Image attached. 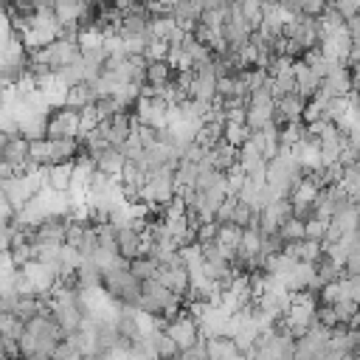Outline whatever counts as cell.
I'll use <instances>...</instances> for the list:
<instances>
[{
	"label": "cell",
	"instance_id": "obj_1",
	"mask_svg": "<svg viewBox=\"0 0 360 360\" xmlns=\"http://www.w3.org/2000/svg\"><path fill=\"white\" fill-rule=\"evenodd\" d=\"M79 56H82V48H79L76 39H56V42H51L48 48L31 53V62L48 65L51 70H62V68H68L70 62H76Z\"/></svg>",
	"mask_w": 360,
	"mask_h": 360
},
{
	"label": "cell",
	"instance_id": "obj_2",
	"mask_svg": "<svg viewBox=\"0 0 360 360\" xmlns=\"http://www.w3.org/2000/svg\"><path fill=\"white\" fill-rule=\"evenodd\" d=\"M48 138L59 141V138H82V110L73 107H59L51 112L48 121Z\"/></svg>",
	"mask_w": 360,
	"mask_h": 360
},
{
	"label": "cell",
	"instance_id": "obj_3",
	"mask_svg": "<svg viewBox=\"0 0 360 360\" xmlns=\"http://www.w3.org/2000/svg\"><path fill=\"white\" fill-rule=\"evenodd\" d=\"M177 346H180V352H188L197 340H200V321L188 312V309H183L174 321H169L166 323V329H163Z\"/></svg>",
	"mask_w": 360,
	"mask_h": 360
},
{
	"label": "cell",
	"instance_id": "obj_4",
	"mask_svg": "<svg viewBox=\"0 0 360 360\" xmlns=\"http://www.w3.org/2000/svg\"><path fill=\"white\" fill-rule=\"evenodd\" d=\"M217 84H219L217 65H214V62H208V65H197V68H194V82H191V87H188V98L214 104V98L219 96V93H217Z\"/></svg>",
	"mask_w": 360,
	"mask_h": 360
},
{
	"label": "cell",
	"instance_id": "obj_5",
	"mask_svg": "<svg viewBox=\"0 0 360 360\" xmlns=\"http://www.w3.org/2000/svg\"><path fill=\"white\" fill-rule=\"evenodd\" d=\"M28 146H31V141H25L20 132H3L0 163H8L14 169V174H22V166L28 163Z\"/></svg>",
	"mask_w": 360,
	"mask_h": 360
},
{
	"label": "cell",
	"instance_id": "obj_6",
	"mask_svg": "<svg viewBox=\"0 0 360 360\" xmlns=\"http://www.w3.org/2000/svg\"><path fill=\"white\" fill-rule=\"evenodd\" d=\"M292 217V202L290 200H273L262 214H259V231L267 233H278L281 225Z\"/></svg>",
	"mask_w": 360,
	"mask_h": 360
},
{
	"label": "cell",
	"instance_id": "obj_7",
	"mask_svg": "<svg viewBox=\"0 0 360 360\" xmlns=\"http://www.w3.org/2000/svg\"><path fill=\"white\" fill-rule=\"evenodd\" d=\"M321 90L329 96V98H346L354 93V84H352V70L346 65L335 68L323 82H321Z\"/></svg>",
	"mask_w": 360,
	"mask_h": 360
},
{
	"label": "cell",
	"instance_id": "obj_8",
	"mask_svg": "<svg viewBox=\"0 0 360 360\" xmlns=\"http://www.w3.org/2000/svg\"><path fill=\"white\" fill-rule=\"evenodd\" d=\"M53 14L59 20L62 28H79L84 14H87V3H79V0H59L53 3Z\"/></svg>",
	"mask_w": 360,
	"mask_h": 360
},
{
	"label": "cell",
	"instance_id": "obj_9",
	"mask_svg": "<svg viewBox=\"0 0 360 360\" xmlns=\"http://www.w3.org/2000/svg\"><path fill=\"white\" fill-rule=\"evenodd\" d=\"M48 141H51V138H48ZM79 155H82V141H79V138H59V141H51V160H48V166L76 163Z\"/></svg>",
	"mask_w": 360,
	"mask_h": 360
},
{
	"label": "cell",
	"instance_id": "obj_10",
	"mask_svg": "<svg viewBox=\"0 0 360 360\" xmlns=\"http://www.w3.org/2000/svg\"><path fill=\"white\" fill-rule=\"evenodd\" d=\"M90 158L96 160V169H98L101 174H107V177H121V172H124V166H127L124 152L115 149V146H107V149H101L98 155H90Z\"/></svg>",
	"mask_w": 360,
	"mask_h": 360
},
{
	"label": "cell",
	"instance_id": "obj_11",
	"mask_svg": "<svg viewBox=\"0 0 360 360\" xmlns=\"http://www.w3.org/2000/svg\"><path fill=\"white\" fill-rule=\"evenodd\" d=\"M115 233H118V253H121L127 262H135V259L143 256V236H141L132 225L115 228Z\"/></svg>",
	"mask_w": 360,
	"mask_h": 360
},
{
	"label": "cell",
	"instance_id": "obj_12",
	"mask_svg": "<svg viewBox=\"0 0 360 360\" xmlns=\"http://www.w3.org/2000/svg\"><path fill=\"white\" fill-rule=\"evenodd\" d=\"M208 166L219 169V172H231L233 166H239V149H233L228 141H219L214 149H208Z\"/></svg>",
	"mask_w": 360,
	"mask_h": 360
},
{
	"label": "cell",
	"instance_id": "obj_13",
	"mask_svg": "<svg viewBox=\"0 0 360 360\" xmlns=\"http://www.w3.org/2000/svg\"><path fill=\"white\" fill-rule=\"evenodd\" d=\"M295 84H298V96L307 98V101L321 90V79L315 76V70H312L304 59L295 62Z\"/></svg>",
	"mask_w": 360,
	"mask_h": 360
},
{
	"label": "cell",
	"instance_id": "obj_14",
	"mask_svg": "<svg viewBox=\"0 0 360 360\" xmlns=\"http://www.w3.org/2000/svg\"><path fill=\"white\" fill-rule=\"evenodd\" d=\"M315 273H318V292H321L323 287H329V284H338L340 278H346L343 267H340L338 262H332L326 253H323V259L315 264Z\"/></svg>",
	"mask_w": 360,
	"mask_h": 360
},
{
	"label": "cell",
	"instance_id": "obj_15",
	"mask_svg": "<svg viewBox=\"0 0 360 360\" xmlns=\"http://www.w3.org/2000/svg\"><path fill=\"white\" fill-rule=\"evenodd\" d=\"M276 110L292 124V121H301L304 118V110H307V98H301L298 93H292V96H281V98H276Z\"/></svg>",
	"mask_w": 360,
	"mask_h": 360
},
{
	"label": "cell",
	"instance_id": "obj_16",
	"mask_svg": "<svg viewBox=\"0 0 360 360\" xmlns=\"http://www.w3.org/2000/svg\"><path fill=\"white\" fill-rule=\"evenodd\" d=\"M48 186H51L53 191L70 194V186H73V163L48 166Z\"/></svg>",
	"mask_w": 360,
	"mask_h": 360
},
{
	"label": "cell",
	"instance_id": "obj_17",
	"mask_svg": "<svg viewBox=\"0 0 360 360\" xmlns=\"http://www.w3.org/2000/svg\"><path fill=\"white\" fill-rule=\"evenodd\" d=\"M169 82H174L172 65H169V62H149V68H146V84L155 87V90H160V87H166Z\"/></svg>",
	"mask_w": 360,
	"mask_h": 360
},
{
	"label": "cell",
	"instance_id": "obj_18",
	"mask_svg": "<svg viewBox=\"0 0 360 360\" xmlns=\"http://www.w3.org/2000/svg\"><path fill=\"white\" fill-rule=\"evenodd\" d=\"M239 354L231 338H211L208 340V360H233Z\"/></svg>",
	"mask_w": 360,
	"mask_h": 360
},
{
	"label": "cell",
	"instance_id": "obj_19",
	"mask_svg": "<svg viewBox=\"0 0 360 360\" xmlns=\"http://www.w3.org/2000/svg\"><path fill=\"white\" fill-rule=\"evenodd\" d=\"M278 236L284 239V245H295V242H304V239H307V222H301V219L290 217V219L281 225Z\"/></svg>",
	"mask_w": 360,
	"mask_h": 360
},
{
	"label": "cell",
	"instance_id": "obj_20",
	"mask_svg": "<svg viewBox=\"0 0 360 360\" xmlns=\"http://www.w3.org/2000/svg\"><path fill=\"white\" fill-rule=\"evenodd\" d=\"M250 138H253V129L248 124H225V141L233 149H242L245 143H250Z\"/></svg>",
	"mask_w": 360,
	"mask_h": 360
},
{
	"label": "cell",
	"instance_id": "obj_21",
	"mask_svg": "<svg viewBox=\"0 0 360 360\" xmlns=\"http://www.w3.org/2000/svg\"><path fill=\"white\" fill-rule=\"evenodd\" d=\"M158 267H160V262L155 256H141V259L132 262V276L138 281H149V278L158 276Z\"/></svg>",
	"mask_w": 360,
	"mask_h": 360
},
{
	"label": "cell",
	"instance_id": "obj_22",
	"mask_svg": "<svg viewBox=\"0 0 360 360\" xmlns=\"http://www.w3.org/2000/svg\"><path fill=\"white\" fill-rule=\"evenodd\" d=\"M242 14H245V22L250 25V31H259L262 22H264V3L242 0Z\"/></svg>",
	"mask_w": 360,
	"mask_h": 360
},
{
	"label": "cell",
	"instance_id": "obj_23",
	"mask_svg": "<svg viewBox=\"0 0 360 360\" xmlns=\"http://www.w3.org/2000/svg\"><path fill=\"white\" fill-rule=\"evenodd\" d=\"M304 138H307V124H304V121H292V124H287V127L281 129V146H284V149L298 146Z\"/></svg>",
	"mask_w": 360,
	"mask_h": 360
},
{
	"label": "cell",
	"instance_id": "obj_24",
	"mask_svg": "<svg viewBox=\"0 0 360 360\" xmlns=\"http://www.w3.org/2000/svg\"><path fill=\"white\" fill-rule=\"evenodd\" d=\"M169 39H158V37H149V45H146V59L149 62H166L169 59Z\"/></svg>",
	"mask_w": 360,
	"mask_h": 360
},
{
	"label": "cell",
	"instance_id": "obj_25",
	"mask_svg": "<svg viewBox=\"0 0 360 360\" xmlns=\"http://www.w3.org/2000/svg\"><path fill=\"white\" fill-rule=\"evenodd\" d=\"M28 160H34V163H39V166H48V160H51V141H48V138L31 141V146H28Z\"/></svg>",
	"mask_w": 360,
	"mask_h": 360
},
{
	"label": "cell",
	"instance_id": "obj_26",
	"mask_svg": "<svg viewBox=\"0 0 360 360\" xmlns=\"http://www.w3.org/2000/svg\"><path fill=\"white\" fill-rule=\"evenodd\" d=\"M98 124H101V115H98L96 104L84 107V110H82V138H84V135H90L93 129H98ZM82 138H79V141H82Z\"/></svg>",
	"mask_w": 360,
	"mask_h": 360
},
{
	"label": "cell",
	"instance_id": "obj_27",
	"mask_svg": "<svg viewBox=\"0 0 360 360\" xmlns=\"http://www.w3.org/2000/svg\"><path fill=\"white\" fill-rule=\"evenodd\" d=\"M326 231H329V222H326V219H318V217H315V219L307 222V239H309V242H321V245H323V242H326Z\"/></svg>",
	"mask_w": 360,
	"mask_h": 360
},
{
	"label": "cell",
	"instance_id": "obj_28",
	"mask_svg": "<svg viewBox=\"0 0 360 360\" xmlns=\"http://www.w3.org/2000/svg\"><path fill=\"white\" fill-rule=\"evenodd\" d=\"M315 321H318V326H323V329H335V326H340V323H338V315H335V307H326V304H318V309H315Z\"/></svg>",
	"mask_w": 360,
	"mask_h": 360
},
{
	"label": "cell",
	"instance_id": "obj_29",
	"mask_svg": "<svg viewBox=\"0 0 360 360\" xmlns=\"http://www.w3.org/2000/svg\"><path fill=\"white\" fill-rule=\"evenodd\" d=\"M343 273H346V278H357V276H360V236H357V242H354L352 250H349V259H346Z\"/></svg>",
	"mask_w": 360,
	"mask_h": 360
},
{
	"label": "cell",
	"instance_id": "obj_30",
	"mask_svg": "<svg viewBox=\"0 0 360 360\" xmlns=\"http://www.w3.org/2000/svg\"><path fill=\"white\" fill-rule=\"evenodd\" d=\"M53 360H84V354H82L70 340H65V343L53 352Z\"/></svg>",
	"mask_w": 360,
	"mask_h": 360
},
{
	"label": "cell",
	"instance_id": "obj_31",
	"mask_svg": "<svg viewBox=\"0 0 360 360\" xmlns=\"http://www.w3.org/2000/svg\"><path fill=\"white\" fill-rule=\"evenodd\" d=\"M335 8L343 20H352V17L360 14V3H354V0H340V3H335Z\"/></svg>",
	"mask_w": 360,
	"mask_h": 360
},
{
	"label": "cell",
	"instance_id": "obj_32",
	"mask_svg": "<svg viewBox=\"0 0 360 360\" xmlns=\"http://www.w3.org/2000/svg\"><path fill=\"white\" fill-rule=\"evenodd\" d=\"M352 329H357V332H360V309H357V315H354V321H352Z\"/></svg>",
	"mask_w": 360,
	"mask_h": 360
},
{
	"label": "cell",
	"instance_id": "obj_33",
	"mask_svg": "<svg viewBox=\"0 0 360 360\" xmlns=\"http://www.w3.org/2000/svg\"><path fill=\"white\" fill-rule=\"evenodd\" d=\"M354 360H360V346H357V352H354Z\"/></svg>",
	"mask_w": 360,
	"mask_h": 360
},
{
	"label": "cell",
	"instance_id": "obj_34",
	"mask_svg": "<svg viewBox=\"0 0 360 360\" xmlns=\"http://www.w3.org/2000/svg\"><path fill=\"white\" fill-rule=\"evenodd\" d=\"M180 360H183V357H180Z\"/></svg>",
	"mask_w": 360,
	"mask_h": 360
},
{
	"label": "cell",
	"instance_id": "obj_35",
	"mask_svg": "<svg viewBox=\"0 0 360 360\" xmlns=\"http://www.w3.org/2000/svg\"><path fill=\"white\" fill-rule=\"evenodd\" d=\"M357 205H360V202H357Z\"/></svg>",
	"mask_w": 360,
	"mask_h": 360
}]
</instances>
